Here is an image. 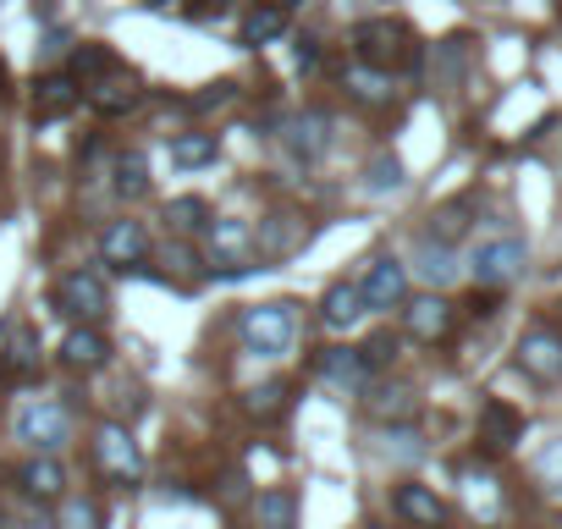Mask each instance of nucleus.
Wrapping results in <instances>:
<instances>
[{
    "label": "nucleus",
    "mask_w": 562,
    "mask_h": 529,
    "mask_svg": "<svg viewBox=\"0 0 562 529\" xmlns=\"http://www.w3.org/2000/svg\"><path fill=\"white\" fill-rule=\"evenodd\" d=\"M116 67H122V61H116V50H111L105 40H83V45L72 50V61H67V72H72V78H78L83 89H89L94 78H105V72H116Z\"/></svg>",
    "instance_id": "nucleus-25"
},
{
    "label": "nucleus",
    "mask_w": 562,
    "mask_h": 529,
    "mask_svg": "<svg viewBox=\"0 0 562 529\" xmlns=\"http://www.w3.org/2000/svg\"><path fill=\"white\" fill-rule=\"evenodd\" d=\"M315 370H321L337 392H364V386L375 381V370H370V359H364L359 348H321V353H315Z\"/></svg>",
    "instance_id": "nucleus-16"
},
{
    "label": "nucleus",
    "mask_w": 562,
    "mask_h": 529,
    "mask_svg": "<svg viewBox=\"0 0 562 529\" xmlns=\"http://www.w3.org/2000/svg\"><path fill=\"white\" fill-rule=\"evenodd\" d=\"M232 100H237V83H210V89L193 94L188 105H193V111H221V105H232Z\"/></svg>",
    "instance_id": "nucleus-37"
},
{
    "label": "nucleus",
    "mask_w": 562,
    "mask_h": 529,
    "mask_svg": "<svg viewBox=\"0 0 562 529\" xmlns=\"http://www.w3.org/2000/svg\"><path fill=\"white\" fill-rule=\"evenodd\" d=\"M353 56H359V67L392 78V72H419L425 45H419V34L403 18H364L353 29Z\"/></svg>",
    "instance_id": "nucleus-1"
},
{
    "label": "nucleus",
    "mask_w": 562,
    "mask_h": 529,
    "mask_svg": "<svg viewBox=\"0 0 562 529\" xmlns=\"http://www.w3.org/2000/svg\"><path fill=\"white\" fill-rule=\"evenodd\" d=\"M83 100H89V111H100V116H127V111L144 100V83H138V72L116 67V72L94 78V83L83 89Z\"/></svg>",
    "instance_id": "nucleus-12"
},
{
    "label": "nucleus",
    "mask_w": 562,
    "mask_h": 529,
    "mask_svg": "<svg viewBox=\"0 0 562 529\" xmlns=\"http://www.w3.org/2000/svg\"><path fill=\"white\" fill-rule=\"evenodd\" d=\"M469 215H474V204H469V199H458V204H441V210H436V221H430V243L452 248V243L469 232Z\"/></svg>",
    "instance_id": "nucleus-32"
},
{
    "label": "nucleus",
    "mask_w": 562,
    "mask_h": 529,
    "mask_svg": "<svg viewBox=\"0 0 562 529\" xmlns=\"http://www.w3.org/2000/svg\"><path fill=\"white\" fill-rule=\"evenodd\" d=\"M166 221H171L177 237H193V232H204L215 215H210V204H204L199 193H188V199H171V204H166Z\"/></svg>",
    "instance_id": "nucleus-30"
},
{
    "label": "nucleus",
    "mask_w": 562,
    "mask_h": 529,
    "mask_svg": "<svg viewBox=\"0 0 562 529\" xmlns=\"http://www.w3.org/2000/svg\"><path fill=\"white\" fill-rule=\"evenodd\" d=\"M364 392H370V397H364V408H370L375 419H392V425L414 419V408H419V403H414V392H408V386H392V381H370Z\"/></svg>",
    "instance_id": "nucleus-24"
},
{
    "label": "nucleus",
    "mask_w": 562,
    "mask_h": 529,
    "mask_svg": "<svg viewBox=\"0 0 562 529\" xmlns=\"http://www.w3.org/2000/svg\"><path fill=\"white\" fill-rule=\"evenodd\" d=\"M204 237H210V277L232 282V277L259 271V264H254V232H248V221L215 215V221L204 226Z\"/></svg>",
    "instance_id": "nucleus-4"
},
{
    "label": "nucleus",
    "mask_w": 562,
    "mask_h": 529,
    "mask_svg": "<svg viewBox=\"0 0 562 529\" xmlns=\"http://www.w3.org/2000/svg\"><path fill=\"white\" fill-rule=\"evenodd\" d=\"M50 304H56V315H67L78 326H94V320L111 315V288H105L100 271H67L56 282V299Z\"/></svg>",
    "instance_id": "nucleus-5"
},
{
    "label": "nucleus",
    "mask_w": 562,
    "mask_h": 529,
    "mask_svg": "<svg viewBox=\"0 0 562 529\" xmlns=\"http://www.w3.org/2000/svg\"><path fill=\"white\" fill-rule=\"evenodd\" d=\"M540 474H546V480L562 491V441H551V447L540 452Z\"/></svg>",
    "instance_id": "nucleus-38"
},
{
    "label": "nucleus",
    "mask_w": 562,
    "mask_h": 529,
    "mask_svg": "<svg viewBox=\"0 0 562 529\" xmlns=\"http://www.w3.org/2000/svg\"><path fill=\"white\" fill-rule=\"evenodd\" d=\"M94 463H100L105 480H116V485H138V480H144V452H138V441H133L127 425H100V436H94Z\"/></svg>",
    "instance_id": "nucleus-8"
},
{
    "label": "nucleus",
    "mask_w": 562,
    "mask_h": 529,
    "mask_svg": "<svg viewBox=\"0 0 562 529\" xmlns=\"http://www.w3.org/2000/svg\"><path fill=\"white\" fill-rule=\"evenodd\" d=\"M293 56H299V67H304V72H315V67H321V45H315V40H299V50H293Z\"/></svg>",
    "instance_id": "nucleus-39"
},
{
    "label": "nucleus",
    "mask_w": 562,
    "mask_h": 529,
    "mask_svg": "<svg viewBox=\"0 0 562 529\" xmlns=\"http://www.w3.org/2000/svg\"><path fill=\"white\" fill-rule=\"evenodd\" d=\"M111 171H116V193H122V199H144V193H149V166H144L138 149H122Z\"/></svg>",
    "instance_id": "nucleus-31"
},
{
    "label": "nucleus",
    "mask_w": 562,
    "mask_h": 529,
    "mask_svg": "<svg viewBox=\"0 0 562 529\" xmlns=\"http://www.w3.org/2000/svg\"><path fill=\"white\" fill-rule=\"evenodd\" d=\"M45 370V348H40V331L34 326H7V337H0V381L7 386H34Z\"/></svg>",
    "instance_id": "nucleus-7"
},
{
    "label": "nucleus",
    "mask_w": 562,
    "mask_h": 529,
    "mask_svg": "<svg viewBox=\"0 0 562 529\" xmlns=\"http://www.w3.org/2000/svg\"><path fill=\"white\" fill-rule=\"evenodd\" d=\"M364 315H370V309H364L359 282H331V288H326V299H321V320H326V331H353Z\"/></svg>",
    "instance_id": "nucleus-21"
},
{
    "label": "nucleus",
    "mask_w": 562,
    "mask_h": 529,
    "mask_svg": "<svg viewBox=\"0 0 562 529\" xmlns=\"http://www.w3.org/2000/svg\"><path fill=\"white\" fill-rule=\"evenodd\" d=\"M215 155H221L215 133H177V138H171V166H177V171H199V166H215Z\"/></svg>",
    "instance_id": "nucleus-27"
},
{
    "label": "nucleus",
    "mask_w": 562,
    "mask_h": 529,
    "mask_svg": "<svg viewBox=\"0 0 562 529\" xmlns=\"http://www.w3.org/2000/svg\"><path fill=\"white\" fill-rule=\"evenodd\" d=\"M518 370L529 381H562V337L551 326H529L518 342Z\"/></svg>",
    "instance_id": "nucleus-13"
},
{
    "label": "nucleus",
    "mask_w": 562,
    "mask_h": 529,
    "mask_svg": "<svg viewBox=\"0 0 562 529\" xmlns=\"http://www.w3.org/2000/svg\"><path fill=\"white\" fill-rule=\"evenodd\" d=\"M293 7H299V0H254L243 29H237V45L243 50H259V45L281 40V34H288V23H293Z\"/></svg>",
    "instance_id": "nucleus-14"
},
{
    "label": "nucleus",
    "mask_w": 562,
    "mask_h": 529,
    "mask_svg": "<svg viewBox=\"0 0 562 529\" xmlns=\"http://www.w3.org/2000/svg\"><path fill=\"white\" fill-rule=\"evenodd\" d=\"M364 188H370V193H392V188H403V160H397V155H381V160H370V171H364Z\"/></svg>",
    "instance_id": "nucleus-34"
},
{
    "label": "nucleus",
    "mask_w": 562,
    "mask_h": 529,
    "mask_svg": "<svg viewBox=\"0 0 562 529\" xmlns=\"http://www.w3.org/2000/svg\"><path fill=\"white\" fill-rule=\"evenodd\" d=\"M254 518H259V529H293V524H299V496H293L288 485L259 491V496H254Z\"/></svg>",
    "instance_id": "nucleus-26"
},
{
    "label": "nucleus",
    "mask_w": 562,
    "mask_h": 529,
    "mask_svg": "<svg viewBox=\"0 0 562 529\" xmlns=\"http://www.w3.org/2000/svg\"><path fill=\"white\" fill-rule=\"evenodd\" d=\"M452 331V304L447 299H414L408 304V337L414 342H441Z\"/></svg>",
    "instance_id": "nucleus-23"
},
{
    "label": "nucleus",
    "mask_w": 562,
    "mask_h": 529,
    "mask_svg": "<svg viewBox=\"0 0 562 529\" xmlns=\"http://www.w3.org/2000/svg\"><path fill=\"white\" fill-rule=\"evenodd\" d=\"M386 441H397L403 458H419V436H414V430H397V436H386Z\"/></svg>",
    "instance_id": "nucleus-40"
},
{
    "label": "nucleus",
    "mask_w": 562,
    "mask_h": 529,
    "mask_svg": "<svg viewBox=\"0 0 562 529\" xmlns=\"http://www.w3.org/2000/svg\"><path fill=\"white\" fill-rule=\"evenodd\" d=\"M524 264H529V248H524V237H513V232H496V237L474 243V254H469V277H474L480 288L502 293L507 282H518V277H524Z\"/></svg>",
    "instance_id": "nucleus-3"
},
{
    "label": "nucleus",
    "mask_w": 562,
    "mask_h": 529,
    "mask_svg": "<svg viewBox=\"0 0 562 529\" xmlns=\"http://www.w3.org/2000/svg\"><path fill=\"white\" fill-rule=\"evenodd\" d=\"M0 392H7V381H0Z\"/></svg>",
    "instance_id": "nucleus-43"
},
{
    "label": "nucleus",
    "mask_w": 562,
    "mask_h": 529,
    "mask_svg": "<svg viewBox=\"0 0 562 529\" xmlns=\"http://www.w3.org/2000/svg\"><path fill=\"white\" fill-rule=\"evenodd\" d=\"M359 293H364V309H397L408 299V264L392 254H375L370 271L359 277Z\"/></svg>",
    "instance_id": "nucleus-10"
},
{
    "label": "nucleus",
    "mask_w": 562,
    "mask_h": 529,
    "mask_svg": "<svg viewBox=\"0 0 562 529\" xmlns=\"http://www.w3.org/2000/svg\"><path fill=\"white\" fill-rule=\"evenodd\" d=\"M61 364L78 370V375L105 370V364H111V342H105V331H100V326H72L67 342H61Z\"/></svg>",
    "instance_id": "nucleus-18"
},
{
    "label": "nucleus",
    "mask_w": 562,
    "mask_h": 529,
    "mask_svg": "<svg viewBox=\"0 0 562 529\" xmlns=\"http://www.w3.org/2000/svg\"><path fill=\"white\" fill-rule=\"evenodd\" d=\"M18 485H23V496H34V502H61V496H67V469H61L50 452H34V458L18 469Z\"/></svg>",
    "instance_id": "nucleus-20"
},
{
    "label": "nucleus",
    "mask_w": 562,
    "mask_h": 529,
    "mask_svg": "<svg viewBox=\"0 0 562 529\" xmlns=\"http://www.w3.org/2000/svg\"><path fill=\"white\" fill-rule=\"evenodd\" d=\"M288 403H293V386H288V381H265V386L248 392V414H254L259 425L281 419V414H288Z\"/></svg>",
    "instance_id": "nucleus-29"
},
{
    "label": "nucleus",
    "mask_w": 562,
    "mask_h": 529,
    "mask_svg": "<svg viewBox=\"0 0 562 529\" xmlns=\"http://www.w3.org/2000/svg\"><path fill=\"white\" fill-rule=\"evenodd\" d=\"M518 436H524V414H518L513 403L491 397V403L480 408V447H485V452H513Z\"/></svg>",
    "instance_id": "nucleus-19"
},
{
    "label": "nucleus",
    "mask_w": 562,
    "mask_h": 529,
    "mask_svg": "<svg viewBox=\"0 0 562 529\" xmlns=\"http://www.w3.org/2000/svg\"><path fill=\"white\" fill-rule=\"evenodd\" d=\"M0 89H7V61H0Z\"/></svg>",
    "instance_id": "nucleus-42"
},
{
    "label": "nucleus",
    "mask_w": 562,
    "mask_h": 529,
    "mask_svg": "<svg viewBox=\"0 0 562 529\" xmlns=\"http://www.w3.org/2000/svg\"><path fill=\"white\" fill-rule=\"evenodd\" d=\"M304 221L293 215V210H276V215H265L259 221V232H254V259H259V271L265 264H281V259H293L299 248H304Z\"/></svg>",
    "instance_id": "nucleus-9"
},
{
    "label": "nucleus",
    "mask_w": 562,
    "mask_h": 529,
    "mask_svg": "<svg viewBox=\"0 0 562 529\" xmlns=\"http://www.w3.org/2000/svg\"><path fill=\"white\" fill-rule=\"evenodd\" d=\"M83 105V83L72 72H45L34 83V122H61Z\"/></svg>",
    "instance_id": "nucleus-15"
},
{
    "label": "nucleus",
    "mask_w": 562,
    "mask_h": 529,
    "mask_svg": "<svg viewBox=\"0 0 562 529\" xmlns=\"http://www.w3.org/2000/svg\"><path fill=\"white\" fill-rule=\"evenodd\" d=\"M397 513L408 518V524H419V529H441L447 524V502L430 491V485H397Z\"/></svg>",
    "instance_id": "nucleus-22"
},
{
    "label": "nucleus",
    "mask_w": 562,
    "mask_h": 529,
    "mask_svg": "<svg viewBox=\"0 0 562 529\" xmlns=\"http://www.w3.org/2000/svg\"><path fill=\"white\" fill-rule=\"evenodd\" d=\"M61 529H100V507L83 502V496H72V502L61 507Z\"/></svg>",
    "instance_id": "nucleus-35"
},
{
    "label": "nucleus",
    "mask_w": 562,
    "mask_h": 529,
    "mask_svg": "<svg viewBox=\"0 0 562 529\" xmlns=\"http://www.w3.org/2000/svg\"><path fill=\"white\" fill-rule=\"evenodd\" d=\"M237 337H243V353L281 359L299 337V315H293V304H254L237 315Z\"/></svg>",
    "instance_id": "nucleus-2"
},
{
    "label": "nucleus",
    "mask_w": 562,
    "mask_h": 529,
    "mask_svg": "<svg viewBox=\"0 0 562 529\" xmlns=\"http://www.w3.org/2000/svg\"><path fill=\"white\" fill-rule=\"evenodd\" d=\"M364 359H370V370H381V364H392L397 359V331H375L364 348H359Z\"/></svg>",
    "instance_id": "nucleus-36"
},
{
    "label": "nucleus",
    "mask_w": 562,
    "mask_h": 529,
    "mask_svg": "<svg viewBox=\"0 0 562 529\" xmlns=\"http://www.w3.org/2000/svg\"><path fill=\"white\" fill-rule=\"evenodd\" d=\"M34 12H40V18H50V12H56V0H34Z\"/></svg>",
    "instance_id": "nucleus-41"
},
{
    "label": "nucleus",
    "mask_w": 562,
    "mask_h": 529,
    "mask_svg": "<svg viewBox=\"0 0 562 529\" xmlns=\"http://www.w3.org/2000/svg\"><path fill=\"white\" fill-rule=\"evenodd\" d=\"M414 271L430 282V288H447V282H458V259H452V248H441V243H419L414 248Z\"/></svg>",
    "instance_id": "nucleus-28"
},
{
    "label": "nucleus",
    "mask_w": 562,
    "mask_h": 529,
    "mask_svg": "<svg viewBox=\"0 0 562 529\" xmlns=\"http://www.w3.org/2000/svg\"><path fill=\"white\" fill-rule=\"evenodd\" d=\"M348 89H353V100H364V105H386V100H392V78H386V72H370V67H353V72H348Z\"/></svg>",
    "instance_id": "nucleus-33"
},
{
    "label": "nucleus",
    "mask_w": 562,
    "mask_h": 529,
    "mask_svg": "<svg viewBox=\"0 0 562 529\" xmlns=\"http://www.w3.org/2000/svg\"><path fill=\"white\" fill-rule=\"evenodd\" d=\"M144 254H149V232L138 221H111L105 226V237H100V259L105 264H116V271H138Z\"/></svg>",
    "instance_id": "nucleus-17"
},
{
    "label": "nucleus",
    "mask_w": 562,
    "mask_h": 529,
    "mask_svg": "<svg viewBox=\"0 0 562 529\" xmlns=\"http://www.w3.org/2000/svg\"><path fill=\"white\" fill-rule=\"evenodd\" d=\"M281 144H288V155L299 166H321L326 149H331V116L326 111H299L288 122V133H281Z\"/></svg>",
    "instance_id": "nucleus-11"
},
{
    "label": "nucleus",
    "mask_w": 562,
    "mask_h": 529,
    "mask_svg": "<svg viewBox=\"0 0 562 529\" xmlns=\"http://www.w3.org/2000/svg\"><path fill=\"white\" fill-rule=\"evenodd\" d=\"M18 441H29L34 452H61L67 441H72V408L67 403H50V397H40V403H29L23 414H18Z\"/></svg>",
    "instance_id": "nucleus-6"
},
{
    "label": "nucleus",
    "mask_w": 562,
    "mask_h": 529,
    "mask_svg": "<svg viewBox=\"0 0 562 529\" xmlns=\"http://www.w3.org/2000/svg\"><path fill=\"white\" fill-rule=\"evenodd\" d=\"M155 7H160V0H155Z\"/></svg>",
    "instance_id": "nucleus-44"
}]
</instances>
